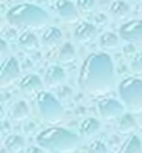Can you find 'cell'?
Here are the masks:
<instances>
[{"mask_svg": "<svg viewBox=\"0 0 142 153\" xmlns=\"http://www.w3.org/2000/svg\"><path fill=\"white\" fill-rule=\"evenodd\" d=\"M78 84L91 95H103L113 89L116 71L112 57L107 53H94L86 57L80 70Z\"/></svg>", "mask_w": 142, "mask_h": 153, "instance_id": "1", "label": "cell"}, {"mask_svg": "<svg viewBox=\"0 0 142 153\" xmlns=\"http://www.w3.org/2000/svg\"><path fill=\"white\" fill-rule=\"evenodd\" d=\"M6 20L16 28L41 29L45 28L50 21L48 11L32 3H20L7 10Z\"/></svg>", "mask_w": 142, "mask_h": 153, "instance_id": "2", "label": "cell"}, {"mask_svg": "<svg viewBox=\"0 0 142 153\" xmlns=\"http://www.w3.org/2000/svg\"><path fill=\"white\" fill-rule=\"evenodd\" d=\"M36 143L41 149L52 153L74 152L80 145L77 134L60 127H50L41 131L36 137Z\"/></svg>", "mask_w": 142, "mask_h": 153, "instance_id": "3", "label": "cell"}, {"mask_svg": "<svg viewBox=\"0 0 142 153\" xmlns=\"http://www.w3.org/2000/svg\"><path fill=\"white\" fill-rule=\"evenodd\" d=\"M118 96L132 113L142 111V79L138 76H128L118 84Z\"/></svg>", "mask_w": 142, "mask_h": 153, "instance_id": "4", "label": "cell"}, {"mask_svg": "<svg viewBox=\"0 0 142 153\" xmlns=\"http://www.w3.org/2000/svg\"><path fill=\"white\" fill-rule=\"evenodd\" d=\"M36 106L39 114L48 124L56 125L63 121L65 113L61 103L54 95L46 91H41L36 93Z\"/></svg>", "mask_w": 142, "mask_h": 153, "instance_id": "5", "label": "cell"}, {"mask_svg": "<svg viewBox=\"0 0 142 153\" xmlns=\"http://www.w3.org/2000/svg\"><path fill=\"white\" fill-rule=\"evenodd\" d=\"M21 75V67L20 63L16 57H7L1 64L0 68V86L1 88H7L13 85Z\"/></svg>", "mask_w": 142, "mask_h": 153, "instance_id": "6", "label": "cell"}, {"mask_svg": "<svg viewBox=\"0 0 142 153\" xmlns=\"http://www.w3.org/2000/svg\"><path fill=\"white\" fill-rule=\"evenodd\" d=\"M126 105L123 103V100L120 99H114V97H105L99 100L97 103V110H99V114L100 117H103L105 120H114V118H118L124 113L126 110Z\"/></svg>", "mask_w": 142, "mask_h": 153, "instance_id": "7", "label": "cell"}, {"mask_svg": "<svg viewBox=\"0 0 142 153\" xmlns=\"http://www.w3.org/2000/svg\"><path fill=\"white\" fill-rule=\"evenodd\" d=\"M118 31L123 40L142 46V20L127 21L120 27Z\"/></svg>", "mask_w": 142, "mask_h": 153, "instance_id": "8", "label": "cell"}, {"mask_svg": "<svg viewBox=\"0 0 142 153\" xmlns=\"http://www.w3.org/2000/svg\"><path fill=\"white\" fill-rule=\"evenodd\" d=\"M54 10L61 21L73 24L80 20V10L77 4H74L71 0H57L54 3Z\"/></svg>", "mask_w": 142, "mask_h": 153, "instance_id": "9", "label": "cell"}, {"mask_svg": "<svg viewBox=\"0 0 142 153\" xmlns=\"http://www.w3.org/2000/svg\"><path fill=\"white\" fill-rule=\"evenodd\" d=\"M73 38L75 42L81 45H89L95 42L97 38V31L95 28V25H92L88 21H81L78 22L77 27L73 31Z\"/></svg>", "mask_w": 142, "mask_h": 153, "instance_id": "10", "label": "cell"}, {"mask_svg": "<svg viewBox=\"0 0 142 153\" xmlns=\"http://www.w3.org/2000/svg\"><path fill=\"white\" fill-rule=\"evenodd\" d=\"M18 88L25 95H33V93L41 92L43 89V81L36 74H28V75H25L24 78L20 79Z\"/></svg>", "mask_w": 142, "mask_h": 153, "instance_id": "11", "label": "cell"}, {"mask_svg": "<svg viewBox=\"0 0 142 153\" xmlns=\"http://www.w3.org/2000/svg\"><path fill=\"white\" fill-rule=\"evenodd\" d=\"M67 79V74L65 70L60 65H52L46 70L45 74V84L49 88H57L65 82Z\"/></svg>", "mask_w": 142, "mask_h": 153, "instance_id": "12", "label": "cell"}, {"mask_svg": "<svg viewBox=\"0 0 142 153\" xmlns=\"http://www.w3.org/2000/svg\"><path fill=\"white\" fill-rule=\"evenodd\" d=\"M8 118L14 123H20V121L27 120L29 116H31V109H29V105L25 100H17L14 102L10 107H8L7 111Z\"/></svg>", "mask_w": 142, "mask_h": 153, "instance_id": "13", "label": "cell"}, {"mask_svg": "<svg viewBox=\"0 0 142 153\" xmlns=\"http://www.w3.org/2000/svg\"><path fill=\"white\" fill-rule=\"evenodd\" d=\"M63 40V32L57 27H46L41 36V43L45 49H53Z\"/></svg>", "mask_w": 142, "mask_h": 153, "instance_id": "14", "label": "cell"}, {"mask_svg": "<svg viewBox=\"0 0 142 153\" xmlns=\"http://www.w3.org/2000/svg\"><path fill=\"white\" fill-rule=\"evenodd\" d=\"M109 14L116 21H123L130 17L131 7L130 4L124 1V0H114V1H112L109 7Z\"/></svg>", "mask_w": 142, "mask_h": 153, "instance_id": "15", "label": "cell"}, {"mask_svg": "<svg viewBox=\"0 0 142 153\" xmlns=\"http://www.w3.org/2000/svg\"><path fill=\"white\" fill-rule=\"evenodd\" d=\"M100 129H102L100 121L94 118V117L85 118L80 125V134H81L82 138H86V139L96 137L97 134L100 132Z\"/></svg>", "mask_w": 142, "mask_h": 153, "instance_id": "16", "label": "cell"}, {"mask_svg": "<svg viewBox=\"0 0 142 153\" xmlns=\"http://www.w3.org/2000/svg\"><path fill=\"white\" fill-rule=\"evenodd\" d=\"M18 46L20 49L25 50V52H35L39 48V40H38L36 35L31 31H25L18 36Z\"/></svg>", "mask_w": 142, "mask_h": 153, "instance_id": "17", "label": "cell"}, {"mask_svg": "<svg viewBox=\"0 0 142 153\" xmlns=\"http://www.w3.org/2000/svg\"><path fill=\"white\" fill-rule=\"evenodd\" d=\"M116 127L121 134H132L138 125H137V121H135V118L132 117L131 113H123L117 118Z\"/></svg>", "mask_w": 142, "mask_h": 153, "instance_id": "18", "label": "cell"}, {"mask_svg": "<svg viewBox=\"0 0 142 153\" xmlns=\"http://www.w3.org/2000/svg\"><path fill=\"white\" fill-rule=\"evenodd\" d=\"M121 153H141L142 152V139L135 135V134H130L124 143L120 148Z\"/></svg>", "mask_w": 142, "mask_h": 153, "instance_id": "19", "label": "cell"}, {"mask_svg": "<svg viewBox=\"0 0 142 153\" xmlns=\"http://www.w3.org/2000/svg\"><path fill=\"white\" fill-rule=\"evenodd\" d=\"M4 148L11 153L22 152L25 148V139L18 134H11L4 139Z\"/></svg>", "mask_w": 142, "mask_h": 153, "instance_id": "20", "label": "cell"}, {"mask_svg": "<svg viewBox=\"0 0 142 153\" xmlns=\"http://www.w3.org/2000/svg\"><path fill=\"white\" fill-rule=\"evenodd\" d=\"M57 59L61 63H73L77 59V52L74 49V45L71 42H64L59 49Z\"/></svg>", "mask_w": 142, "mask_h": 153, "instance_id": "21", "label": "cell"}, {"mask_svg": "<svg viewBox=\"0 0 142 153\" xmlns=\"http://www.w3.org/2000/svg\"><path fill=\"white\" fill-rule=\"evenodd\" d=\"M99 46L103 50H116L120 46V38L114 32H105L99 38Z\"/></svg>", "mask_w": 142, "mask_h": 153, "instance_id": "22", "label": "cell"}, {"mask_svg": "<svg viewBox=\"0 0 142 153\" xmlns=\"http://www.w3.org/2000/svg\"><path fill=\"white\" fill-rule=\"evenodd\" d=\"M95 6H96V1H95V0H78L77 1V7H78V10H80V13H82V14H89V13H92Z\"/></svg>", "mask_w": 142, "mask_h": 153, "instance_id": "23", "label": "cell"}, {"mask_svg": "<svg viewBox=\"0 0 142 153\" xmlns=\"http://www.w3.org/2000/svg\"><path fill=\"white\" fill-rule=\"evenodd\" d=\"M131 70L137 74H142V52H138L131 61Z\"/></svg>", "mask_w": 142, "mask_h": 153, "instance_id": "24", "label": "cell"}, {"mask_svg": "<svg viewBox=\"0 0 142 153\" xmlns=\"http://www.w3.org/2000/svg\"><path fill=\"white\" fill-rule=\"evenodd\" d=\"M89 150L91 152H96V153H106L107 152V148L105 146V143L100 141H94L89 145Z\"/></svg>", "mask_w": 142, "mask_h": 153, "instance_id": "25", "label": "cell"}, {"mask_svg": "<svg viewBox=\"0 0 142 153\" xmlns=\"http://www.w3.org/2000/svg\"><path fill=\"white\" fill-rule=\"evenodd\" d=\"M7 50H8L7 42L4 39H1L0 40V53H1V56H6V54H7Z\"/></svg>", "mask_w": 142, "mask_h": 153, "instance_id": "26", "label": "cell"}, {"mask_svg": "<svg viewBox=\"0 0 142 153\" xmlns=\"http://www.w3.org/2000/svg\"><path fill=\"white\" fill-rule=\"evenodd\" d=\"M141 11H142V0H141Z\"/></svg>", "mask_w": 142, "mask_h": 153, "instance_id": "27", "label": "cell"}, {"mask_svg": "<svg viewBox=\"0 0 142 153\" xmlns=\"http://www.w3.org/2000/svg\"><path fill=\"white\" fill-rule=\"evenodd\" d=\"M141 135H142V128H141Z\"/></svg>", "mask_w": 142, "mask_h": 153, "instance_id": "28", "label": "cell"}]
</instances>
